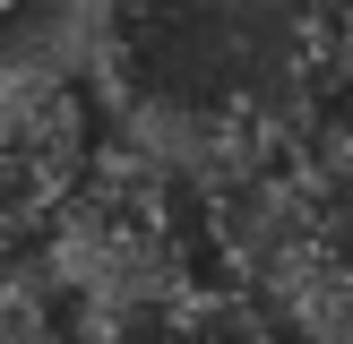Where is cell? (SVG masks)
Returning a JSON list of instances; mask_svg holds the SVG:
<instances>
[]
</instances>
